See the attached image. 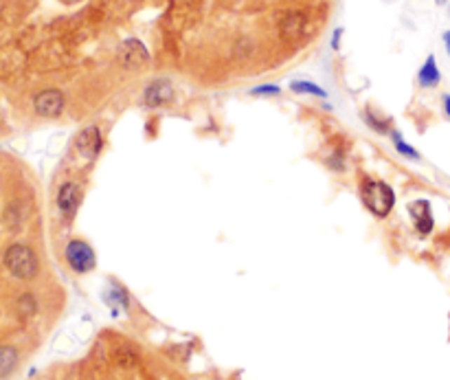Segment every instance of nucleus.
I'll return each mask as SVG.
<instances>
[{"instance_id":"nucleus-10","label":"nucleus","mask_w":450,"mask_h":380,"mask_svg":"<svg viewBox=\"0 0 450 380\" xmlns=\"http://www.w3.org/2000/svg\"><path fill=\"white\" fill-rule=\"evenodd\" d=\"M439 81H442V73L437 69V60L435 55H428L426 62L422 64V69L418 71V84L422 88H435L439 86Z\"/></svg>"},{"instance_id":"nucleus-1","label":"nucleus","mask_w":450,"mask_h":380,"mask_svg":"<svg viewBox=\"0 0 450 380\" xmlns=\"http://www.w3.org/2000/svg\"><path fill=\"white\" fill-rule=\"evenodd\" d=\"M360 198L367 211L374 213L376 218H387L395 207V194L387 183H382V180H374V178L362 180Z\"/></svg>"},{"instance_id":"nucleus-18","label":"nucleus","mask_w":450,"mask_h":380,"mask_svg":"<svg viewBox=\"0 0 450 380\" xmlns=\"http://www.w3.org/2000/svg\"><path fill=\"white\" fill-rule=\"evenodd\" d=\"M444 112H446V117H448V121H450V95H444Z\"/></svg>"},{"instance_id":"nucleus-16","label":"nucleus","mask_w":450,"mask_h":380,"mask_svg":"<svg viewBox=\"0 0 450 380\" xmlns=\"http://www.w3.org/2000/svg\"><path fill=\"white\" fill-rule=\"evenodd\" d=\"M251 95H281V88L275 86V84H264V86L253 88Z\"/></svg>"},{"instance_id":"nucleus-7","label":"nucleus","mask_w":450,"mask_h":380,"mask_svg":"<svg viewBox=\"0 0 450 380\" xmlns=\"http://www.w3.org/2000/svg\"><path fill=\"white\" fill-rule=\"evenodd\" d=\"M79 205H81V187L69 180V183H64L57 189V209L66 220H71L77 213Z\"/></svg>"},{"instance_id":"nucleus-11","label":"nucleus","mask_w":450,"mask_h":380,"mask_svg":"<svg viewBox=\"0 0 450 380\" xmlns=\"http://www.w3.org/2000/svg\"><path fill=\"white\" fill-rule=\"evenodd\" d=\"M15 362H18V352L9 348V345H3L0 348V378L9 376L15 367Z\"/></svg>"},{"instance_id":"nucleus-3","label":"nucleus","mask_w":450,"mask_h":380,"mask_svg":"<svg viewBox=\"0 0 450 380\" xmlns=\"http://www.w3.org/2000/svg\"><path fill=\"white\" fill-rule=\"evenodd\" d=\"M66 262L75 273H90L97 264L95 251L90 249V244L84 240H71L66 246Z\"/></svg>"},{"instance_id":"nucleus-8","label":"nucleus","mask_w":450,"mask_h":380,"mask_svg":"<svg viewBox=\"0 0 450 380\" xmlns=\"http://www.w3.org/2000/svg\"><path fill=\"white\" fill-rule=\"evenodd\" d=\"M409 216L420 236H428L435 229V218H432V209L428 201H413L409 205Z\"/></svg>"},{"instance_id":"nucleus-9","label":"nucleus","mask_w":450,"mask_h":380,"mask_svg":"<svg viewBox=\"0 0 450 380\" xmlns=\"http://www.w3.org/2000/svg\"><path fill=\"white\" fill-rule=\"evenodd\" d=\"M149 62V53L141 40L130 38L121 44V64L125 69H141Z\"/></svg>"},{"instance_id":"nucleus-13","label":"nucleus","mask_w":450,"mask_h":380,"mask_svg":"<svg viewBox=\"0 0 450 380\" xmlns=\"http://www.w3.org/2000/svg\"><path fill=\"white\" fill-rule=\"evenodd\" d=\"M106 301L112 306L114 315H116V312H119L121 308H123V310L128 308V294H125V290H121V288H116V286H114V288L106 294Z\"/></svg>"},{"instance_id":"nucleus-4","label":"nucleus","mask_w":450,"mask_h":380,"mask_svg":"<svg viewBox=\"0 0 450 380\" xmlns=\"http://www.w3.org/2000/svg\"><path fill=\"white\" fill-rule=\"evenodd\" d=\"M64 106H66V97L57 88H46V90L38 93L36 99H33V108H36L40 117H46V119L60 117L64 112Z\"/></svg>"},{"instance_id":"nucleus-6","label":"nucleus","mask_w":450,"mask_h":380,"mask_svg":"<svg viewBox=\"0 0 450 380\" xmlns=\"http://www.w3.org/2000/svg\"><path fill=\"white\" fill-rule=\"evenodd\" d=\"M174 102V86L170 79H154L143 90V106L147 108H161Z\"/></svg>"},{"instance_id":"nucleus-20","label":"nucleus","mask_w":450,"mask_h":380,"mask_svg":"<svg viewBox=\"0 0 450 380\" xmlns=\"http://www.w3.org/2000/svg\"><path fill=\"white\" fill-rule=\"evenodd\" d=\"M435 3H437V5H446V0H435Z\"/></svg>"},{"instance_id":"nucleus-14","label":"nucleus","mask_w":450,"mask_h":380,"mask_svg":"<svg viewBox=\"0 0 450 380\" xmlns=\"http://www.w3.org/2000/svg\"><path fill=\"white\" fill-rule=\"evenodd\" d=\"M391 139H393V145H395V150L402 154V156H407V158H411V161H420L422 156L418 154V150L415 147H411L404 139H400V135L397 132H391Z\"/></svg>"},{"instance_id":"nucleus-5","label":"nucleus","mask_w":450,"mask_h":380,"mask_svg":"<svg viewBox=\"0 0 450 380\" xmlns=\"http://www.w3.org/2000/svg\"><path fill=\"white\" fill-rule=\"evenodd\" d=\"M102 147H104V137H102V130L97 125L84 128L75 139V150L88 161H95L97 154L102 152Z\"/></svg>"},{"instance_id":"nucleus-12","label":"nucleus","mask_w":450,"mask_h":380,"mask_svg":"<svg viewBox=\"0 0 450 380\" xmlns=\"http://www.w3.org/2000/svg\"><path fill=\"white\" fill-rule=\"evenodd\" d=\"M290 90L296 93V95H312V97H321L325 99L327 93L319 86V84H314V81H306V79H299V81H292L290 84Z\"/></svg>"},{"instance_id":"nucleus-15","label":"nucleus","mask_w":450,"mask_h":380,"mask_svg":"<svg viewBox=\"0 0 450 380\" xmlns=\"http://www.w3.org/2000/svg\"><path fill=\"white\" fill-rule=\"evenodd\" d=\"M364 123L369 125V128H374L376 132H389V121H385V119H378V117H374L371 112H364Z\"/></svg>"},{"instance_id":"nucleus-19","label":"nucleus","mask_w":450,"mask_h":380,"mask_svg":"<svg viewBox=\"0 0 450 380\" xmlns=\"http://www.w3.org/2000/svg\"><path fill=\"white\" fill-rule=\"evenodd\" d=\"M444 44H446V51H448V55H450V31L444 33Z\"/></svg>"},{"instance_id":"nucleus-17","label":"nucleus","mask_w":450,"mask_h":380,"mask_svg":"<svg viewBox=\"0 0 450 380\" xmlns=\"http://www.w3.org/2000/svg\"><path fill=\"white\" fill-rule=\"evenodd\" d=\"M341 36H343V29H336L334 38H332V48H334V51H339V48H341Z\"/></svg>"},{"instance_id":"nucleus-2","label":"nucleus","mask_w":450,"mask_h":380,"mask_svg":"<svg viewBox=\"0 0 450 380\" xmlns=\"http://www.w3.org/2000/svg\"><path fill=\"white\" fill-rule=\"evenodd\" d=\"M5 266L18 279H31L38 273V257L25 244H11L5 253Z\"/></svg>"}]
</instances>
